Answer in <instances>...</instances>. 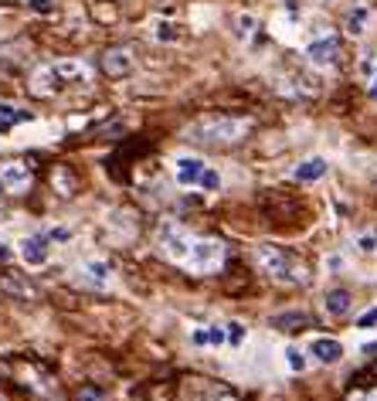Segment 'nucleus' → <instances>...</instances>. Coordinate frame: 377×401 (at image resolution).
I'll return each mask as SVG.
<instances>
[{
  "label": "nucleus",
  "mask_w": 377,
  "mask_h": 401,
  "mask_svg": "<svg viewBox=\"0 0 377 401\" xmlns=\"http://www.w3.org/2000/svg\"><path fill=\"white\" fill-rule=\"evenodd\" d=\"M249 130L251 123L242 119V116H201L184 130V136L194 139V143H207V146H225V143L245 139Z\"/></svg>",
  "instance_id": "obj_1"
},
{
  "label": "nucleus",
  "mask_w": 377,
  "mask_h": 401,
  "mask_svg": "<svg viewBox=\"0 0 377 401\" xmlns=\"http://www.w3.org/2000/svg\"><path fill=\"white\" fill-rule=\"evenodd\" d=\"M255 262L258 268L269 275V279H276V282H286V286H302V282H309V275H306V268L296 266L282 248L276 245H258L255 248Z\"/></svg>",
  "instance_id": "obj_2"
},
{
  "label": "nucleus",
  "mask_w": 377,
  "mask_h": 401,
  "mask_svg": "<svg viewBox=\"0 0 377 401\" xmlns=\"http://www.w3.org/2000/svg\"><path fill=\"white\" fill-rule=\"evenodd\" d=\"M191 232H184L180 225L174 221H167V225H160V232H156V248H160V255L163 259H170V262H187V255H191Z\"/></svg>",
  "instance_id": "obj_3"
},
{
  "label": "nucleus",
  "mask_w": 377,
  "mask_h": 401,
  "mask_svg": "<svg viewBox=\"0 0 377 401\" xmlns=\"http://www.w3.org/2000/svg\"><path fill=\"white\" fill-rule=\"evenodd\" d=\"M225 262V245L218 239H194L191 245V255H187V262L184 266L191 268V272H198V275H207V272H218Z\"/></svg>",
  "instance_id": "obj_4"
},
{
  "label": "nucleus",
  "mask_w": 377,
  "mask_h": 401,
  "mask_svg": "<svg viewBox=\"0 0 377 401\" xmlns=\"http://www.w3.org/2000/svg\"><path fill=\"white\" fill-rule=\"evenodd\" d=\"M306 58H309V65H316V68L337 65V61H340V38H337V34H320V38H313V41L306 45Z\"/></svg>",
  "instance_id": "obj_5"
},
{
  "label": "nucleus",
  "mask_w": 377,
  "mask_h": 401,
  "mask_svg": "<svg viewBox=\"0 0 377 401\" xmlns=\"http://www.w3.org/2000/svg\"><path fill=\"white\" fill-rule=\"evenodd\" d=\"M17 255H21V262L27 268H38L45 266L51 259V239L45 232H38V235H24V239L17 241Z\"/></svg>",
  "instance_id": "obj_6"
},
{
  "label": "nucleus",
  "mask_w": 377,
  "mask_h": 401,
  "mask_svg": "<svg viewBox=\"0 0 377 401\" xmlns=\"http://www.w3.org/2000/svg\"><path fill=\"white\" fill-rule=\"evenodd\" d=\"M133 68H136V52L133 48H109L102 54V72L109 79H126V75H133Z\"/></svg>",
  "instance_id": "obj_7"
},
{
  "label": "nucleus",
  "mask_w": 377,
  "mask_h": 401,
  "mask_svg": "<svg viewBox=\"0 0 377 401\" xmlns=\"http://www.w3.org/2000/svg\"><path fill=\"white\" fill-rule=\"evenodd\" d=\"M31 170L24 163H0V194H27Z\"/></svg>",
  "instance_id": "obj_8"
},
{
  "label": "nucleus",
  "mask_w": 377,
  "mask_h": 401,
  "mask_svg": "<svg viewBox=\"0 0 377 401\" xmlns=\"http://www.w3.org/2000/svg\"><path fill=\"white\" fill-rule=\"evenodd\" d=\"M78 282H85L92 289H105L112 282V262L109 259H85L78 266Z\"/></svg>",
  "instance_id": "obj_9"
},
{
  "label": "nucleus",
  "mask_w": 377,
  "mask_h": 401,
  "mask_svg": "<svg viewBox=\"0 0 377 401\" xmlns=\"http://www.w3.org/2000/svg\"><path fill=\"white\" fill-rule=\"evenodd\" d=\"M204 167L207 163L201 160V157H177L174 160V177H177V184L180 188H198V181H201V174H204Z\"/></svg>",
  "instance_id": "obj_10"
},
{
  "label": "nucleus",
  "mask_w": 377,
  "mask_h": 401,
  "mask_svg": "<svg viewBox=\"0 0 377 401\" xmlns=\"http://www.w3.org/2000/svg\"><path fill=\"white\" fill-rule=\"evenodd\" d=\"M61 85H65V79L58 75L54 65H41V68L31 75V92H34V96H54Z\"/></svg>",
  "instance_id": "obj_11"
},
{
  "label": "nucleus",
  "mask_w": 377,
  "mask_h": 401,
  "mask_svg": "<svg viewBox=\"0 0 377 401\" xmlns=\"http://www.w3.org/2000/svg\"><path fill=\"white\" fill-rule=\"evenodd\" d=\"M309 354H313V361H320V364H337V361L343 357V344L333 340V337H313Z\"/></svg>",
  "instance_id": "obj_12"
},
{
  "label": "nucleus",
  "mask_w": 377,
  "mask_h": 401,
  "mask_svg": "<svg viewBox=\"0 0 377 401\" xmlns=\"http://www.w3.org/2000/svg\"><path fill=\"white\" fill-rule=\"evenodd\" d=\"M330 170V163L323 160V157H306V160L293 170V177L300 181V184H316V181H323Z\"/></svg>",
  "instance_id": "obj_13"
},
{
  "label": "nucleus",
  "mask_w": 377,
  "mask_h": 401,
  "mask_svg": "<svg viewBox=\"0 0 377 401\" xmlns=\"http://www.w3.org/2000/svg\"><path fill=\"white\" fill-rule=\"evenodd\" d=\"M353 306V296L347 293V289H330L327 296H323V310H327L330 317H347Z\"/></svg>",
  "instance_id": "obj_14"
},
{
  "label": "nucleus",
  "mask_w": 377,
  "mask_h": 401,
  "mask_svg": "<svg viewBox=\"0 0 377 401\" xmlns=\"http://www.w3.org/2000/svg\"><path fill=\"white\" fill-rule=\"evenodd\" d=\"M367 24H371V7H367V3H357L350 14H347V34H350V38H364V34H367Z\"/></svg>",
  "instance_id": "obj_15"
},
{
  "label": "nucleus",
  "mask_w": 377,
  "mask_h": 401,
  "mask_svg": "<svg viewBox=\"0 0 377 401\" xmlns=\"http://www.w3.org/2000/svg\"><path fill=\"white\" fill-rule=\"evenodd\" d=\"M54 68H58V75L65 79V85H68V82L89 79V65H85V61H54Z\"/></svg>",
  "instance_id": "obj_16"
},
{
  "label": "nucleus",
  "mask_w": 377,
  "mask_h": 401,
  "mask_svg": "<svg viewBox=\"0 0 377 401\" xmlns=\"http://www.w3.org/2000/svg\"><path fill=\"white\" fill-rule=\"evenodd\" d=\"M272 326L276 330H302V326H309V317L306 313H279V317H272Z\"/></svg>",
  "instance_id": "obj_17"
},
{
  "label": "nucleus",
  "mask_w": 377,
  "mask_h": 401,
  "mask_svg": "<svg viewBox=\"0 0 377 401\" xmlns=\"http://www.w3.org/2000/svg\"><path fill=\"white\" fill-rule=\"evenodd\" d=\"M286 368H289L293 374H302V371L309 368V357H306L300 347H286Z\"/></svg>",
  "instance_id": "obj_18"
},
{
  "label": "nucleus",
  "mask_w": 377,
  "mask_h": 401,
  "mask_svg": "<svg viewBox=\"0 0 377 401\" xmlns=\"http://www.w3.org/2000/svg\"><path fill=\"white\" fill-rule=\"evenodd\" d=\"M3 289H7V293H17V296H38V289H34V282H31V279H14V275H7V279H3Z\"/></svg>",
  "instance_id": "obj_19"
},
{
  "label": "nucleus",
  "mask_w": 377,
  "mask_h": 401,
  "mask_svg": "<svg viewBox=\"0 0 377 401\" xmlns=\"http://www.w3.org/2000/svg\"><path fill=\"white\" fill-rule=\"evenodd\" d=\"M255 27H258V21H255L251 14H238V21H235V31H238V38H242V41H249L251 34H255Z\"/></svg>",
  "instance_id": "obj_20"
},
{
  "label": "nucleus",
  "mask_w": 377,
  "mask_h": 401,
  "mask_svg": "<svg viewBox=\"0 0 377 401\" xmlns=\"http://www.w3.org/2000/svg\"><path fill=\"white\" fill-rule=\"evenodd\" d=\"M156 41H177L180 38V31H177V24L174 21H156Z\"/></svg>",
  "instance_id": "obj_21"
},
{
  "label": "nucleus",
  "mask_w": 377,
  "mask_h": 401,
  "mask_svg": "<svg viewBox=\"0 0 377 401\" xmlns=\"http://www.w3.org/2000/svg\"><path fill=\"white\" fill-rule=\"evenodd\" d=\"M198 188H201V190H221V174H218V170H211V167H204Z\"/></svg>",
  "instance_id": "obj_22"
},
{
  "label": "nucleus",
  "mask_w": 377,
  "mask_h": 401,
  "mask_svg": "<svg viewBox=\"0 0 377 401\" xmlns=\"http://www.w3.org/2000/svg\"><path fill=\"white\" fill-rule=\"evenodd\" d=\"M225 337H228V344H231V347H242V344H245V326H242V323H228Z\"/></svg>",
  "instance_id": "obj_23"
},
{
  "label": "nucleus",
  "mask_w": 377,
  "mask_h": 401,
  "mask_svg": "<svg viewBox=\"0 0 377 401\" xmlns=\"http://www.w3.org/2000/svg\"><path fill=\"white\" fill-rule=\"evenodd\" d=\"M374 326H377V306H371V310H364L357 317V330H374Z\"/></svg>",
  "instance_id": "obj_24"
},
{
  "label": "nucleus",
  "mask_w": 377,
  "mask_h": 401,
  "mask_svg": "<svg viewBox=\"0 0 377 401\" xmlns=\"http://www.w3.org/2000/svg\"><path fill=\"white\" fill-rule=\"evenodd\" d=\"M228 337H225V326H207V347H225Z\"/></svg>",
  "instance_id": "obj_25"
},
{
  "label": "nucleus",
  "mask_w": 377,
  "mask_h": 401,
  "mask_svg": "<svg viewBox=\"0 0 377 401\" xmlns=\"http://www.w3.org/2000/svg\"><path fill=\"white\" fill-rule=\"evenodd\" d=\"M357 248L367 252V255H374L377 252V235H360V239H357Z\"/></svg>",
  "instance_id": "obj_26"
},
{
  "label": "nucleus",
  "mask_w": 377,
  "mask_h": 401,
  "mask_svg": "<svg viewBox=\"0 0 377 401\" xmlns=\"http://www.w3.org/2000/svg\"><path fill=\"white\" fill-rule=\"evenodd\" d=\"M45 235L51 239V245H54V241H68V239H72V228L58 225V228H51V232H45Z\"/></svg>",
  "instance_id": "obj_27"
},
{
  "label": "nucleus",
  "mask_w": 377,
  "mask_h": 401,
  "mask_svg": "<svg viewBox=\"0 0 377 401\" xmlns=\"http://www.w3.org/2000/svg\"><path fill=\"white\" fill-rule=\"evenodd\" d=\"M191 344H194V347H207V326H198V330L191 333Z\"/></svg>",
  "instance_id": "obj_28"
},
{
  "label": "nucleus",
  "mask_w": 377,
  "mask_h": 401,
  "mask_svg": "<svg viewBox=\"0 0 377 401\" xmlns=\"http://www.w3.org/2000/svg\"><path fill=\"white\" fill-rule=\"evenodd\" d=\"M10 255H14V248H10V245H7V241L0 239V262H7V259H10Z\"/></svg>",
  "instance_id": "obj_29"
},
{
  "label": "nucleus",
  "mask_w": 377,
  "mask_h": 401,
  "mask_svg": "<svg viewBox=\"0 0 377 401\" xmlns=\"http://www.w3.org/2000/svg\"><path fill=\"white\" fill-rule=\"evenodd\" d=\"M327 266H330V268H340V266H343V259H340V255H330Z\"/></svg>",
  "instance_id": "obj_30"
},
{
  "label": "nucleus",
  "mask_w": 377,
  "mask_h": 401,
  "mask_svg": "<svg viewBox=\"0 0 377 401\" xmlns=\"http://www.w3.org/2000/svg\"><path fill=\"white\" fill-rule=\"evenodd\" d=\"M371 99H377V75H371Z\"/></svg>",
  "instance_id": "obj_31"
},
{
  "label": "nucleus",
  "mask_w": 377,
  "mask_h": 401,
  "mask_svg": "<svg viewBox=\"0 0 377 401\" xmlns=\"http://www.w3.org/2000/svg\"><path fill=\"white\" fill-rule=\"evenodd\" d=\"M364 354H377V344H367V347H364Z\"/></svg>",
  "instance_id": "obj_32"
},
{
  "label": "nucleus",
  "mask_w": 377,
  "mask_h": 401,
  "mask_svg": "<svg viewBox=\"0 0 377 401\" xmlns=\"http://www.w3.org/2000/svg\"><path fill=\"white\" fill-rule=\"evenodd\" d=\"M364 401H377V391H371V395H367V398H364Z\"/></svg>",
  "instance_id": "obj_33"
},
{
  "label": "nucleus",
  "mask_w": 377,
  "mask_h": 401,
  "mask_svg": "<svg viewBox=\"0 0 377 401\" xmlns=\"http://www.w3.org/2000/svg\"><path fill=\"white\" fill-rule=\"evenodd\" d=\"M218 401H235V398H218Z\"/></svg>",
  "instance_id": "obj_34"
},
{
  "label": "nucleus",
  "mask_w": 377,
  "mask_h": 401,
  "mask_svg": "<svg viewBox=\"0 0 377 401\" xmlns=\"http://www.w3.org/2000/svg\"><path fill=\"white\" fill-rule=\"evenodd\" d=\"M0 401H3V398H0Z\"/></svg>",
  "instance_id": "obj_35"
}]
</instances>
